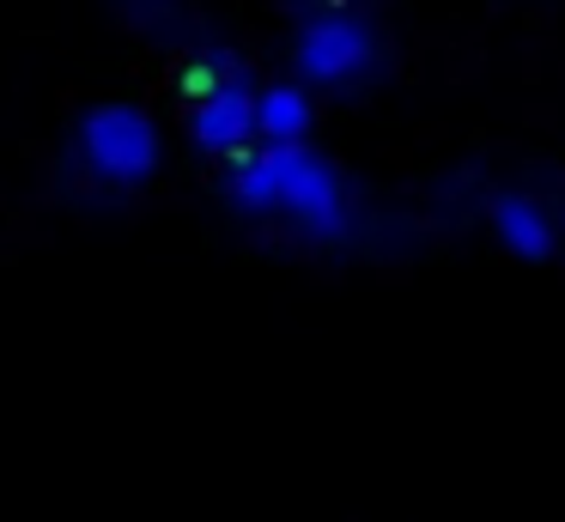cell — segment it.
Here are the masks:
<instances>
[{"instance_id":"cell-1","label":"cell","mask_w":565,"mask_h":522,"mask_svg":"<svg viewBox=\"0 0 565 522\" xmlns=\"http://www.w3.org/2000/svg\"><path fill=\"white\" fill-rule=\"evenodd\" d=\"M232 201L244 213H286L310 237H334L347 225V182L305 152V140H262V152L237 158Z\"/></svg>"},{"instance_id":"cell-5","label":"cell","mask_w":565,"mask_h":522,"mask_svg":"<svg viewBox=\"0 0 565 522\" xmlns=\"http://www.w3.org/2000/svg\"><path fill=\"white\" fill-rule=\"evenodd\" d=\"M492 231H499V243L511 255H523V262H547L553 255V219L541 213V201H529V194H499V201H492Z\"/></svg>"},{"instance_id":"cell-6","label":"cell","mask_w":565,"mask_h":522,"mask_svg":"<svg viewBox=\"0 0 565 522\" xmlns=\"http://www.w3.org/2000/svg\"><path fill=\"white\" fill-rule=\"evenodd\" d=\"M310 134V97L298 85H268L256 92V140H305Z\"/></svg>"},{"instance_id":"cell-2","label":"cell","mask_w":565,"mask_h":522,"mask_svg":"<svg viewBox=\"0 0 565 522\" xmlns=\"http://www.w3.org/2000/svg\"><path fill=\"white\" fill-rule=\"evenodd\" d=\"M79 158L98 182H147L159 170V128H152L147 109L135 104H98L86 121H79Z\"/></svg>"},{"instance_id":"cell-3","label":"cell","mask_w":565,"mask_h":522,"mask_svg":"<svg viewBox=\"0 0 565 522\" xmlns=\"http://www.w3.org/2000/svg\"><path fill=\"white\" fill-rule=\"evenodd\" d=\"M298 73L310 85H353L377 67V36H371L365 19L353 12H322L298 31V49H292Z\"/></svg>"},{"instance_id":"cell-4","label":"cell","mask_w":565,"mask_h":522,"mask_svg":"<svg viewBox=\"0 0 565 522\" xmlns=\"http://www.w3.org/2000/svg\"><path fill=\"white\" fill-rule=\"evenodd\" d=\"M189 134H195L207 152H225L232 164L249 158V140H256V85L232 67L207 73L195 104H189Z\"/></svg>"}]
</instances>
